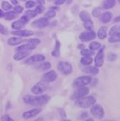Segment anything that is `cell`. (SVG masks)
Masks as SVG:
<instances>
[{
    "label": "cell",
    "instance_id": "cell-1",
    "mask_svg": "<svg viewBox=\"0 0 120 121\" xmlns=\"http://www.w3.org/2000/svg\"><path fill=\"white\" fill-rule=\"evenodd\" d=\"M50 100V96L48 95H39V96H33V95H25L23 97V101L25 104L33 105V106H43L46 104Z\"/></svg>",
    "mask_w": 120,
    "mask_h": 121
},
{
    "label": "cell",
    "instance_id": "cell-2",
    "mask_svg": "<svg viewBox=\"0 0 120 121\" xmlns=\"http://www.w3.org/2000/svg\"><path fill=\"white\" fill-rule=\"evenodd\" d=\"M96 103V99L93 97V96H83V97H80L79 99H76V105L81 107V108H89L90 107L92 104H94Z\"/></svg>",
    "mask_w": 120,
    "mask_h": 121
},
{
    "label": "cell",
    "instance_id": "cell-3",
    "mask_svg": "<svg viewBox=\"0 0 120 121\" xmlns=\"http://www.w3.org/2000/svg\"><path fill=\"white\" fill-rule=\"evenodd\" d=\"M91 77L90 75H85V76H80L78 77L77 79H75V81L73 82V87L74 88H79L82 86H87L88 84H90L91 82Z\"/></svg>",
    "mask_w": 120,
    "mask_h": 121
},
{
    "label": "cell",
    "instance_id": "cell-4",
    "mask_svg": "<svg viewBox=\"0 0 120 121\" xmlns=\"http://www.w3.org/2000/svg\"><path fill=\"white\" fill-rule=\"evenodd\" d=\"M47 89H48V83L43 81H41L38 83H36L35 85L32 86L31 92L33 94H35V95H39V94L43 93Z\"/></svg>",
    "mask_w": 120,
    "mask_h": 121
},
{
    "label": "cell",
    "instance_id": "cell-5",
    "mask_svg": "<svg viewBox=\"0 0 120 121\" xmlns=\"http://www.w3.org/2000/svg\"><path fill=\"white\" fill-rule=\"evenodd\" d=\"M89 92H90V89L88 87H86V86H82V87L76 88V90L74 91V92L71 94L70 99H72V100L79 99L80 97H83L85 95H88Z\"/></svg>",
    "mask_w": 120,
    "mask_h": 121
},
{
    "label": "cell",
    "instance_id": "cell-6",
    "mask_svg": "<svg viewBox=\"0 0 120 121\" xmlns=\"http://www.w3.org/2000/svg\"><path fill=\"white\" fill-rule=\"evenodd\" d=\"M90 114L98 119H103L104 117V110H103V106L101 104H94L91 105Z\"/></svg>",
    "mask_w": 120,
    "mask_h": 121
},
{
    "label": "cell",
    "instance_id": "cell-7",
    "mask_svg": "<svg viewBox=\"0 0 120 121\" xmlns=\"http://www.w3.org/2000/svg\"><path fill=\"white\" fill-rule=\"evenodd\" d=\"M57 69L63 75H69L72 72V65L67 61H60L57 64Z\"/></svg>",
    "mask_w": 120,
    "mask_h": 121
},
{
    "label": "cell",
    "instance_id": "cell-8",
    "mask_svg": "<svg viewBox=\"0 0 120 121\" xmlns=\"http://www.w3.org/2000/svg\"><path fill=\"white\" fill-rule=\"evenodd\" d=\"M95 37H96V33L93 30H86L80 34V40L81 42H90V41L94 40Z\"/></svg>",
    "mask_w": 120,
    "mask_h": 121
},
{
    "label": "cell",
    "instance_id": "cell-9",
    "mask_svg": "<svg viewBox=\"0 0 120 121\" xmlns=\"http://www.w3.org/2000/svg\"><path fill=\"white\" fill-rule=\"evenodd\" d=\"M104 49H105V46L103 45L102 48H100L99 52L95 56L94 63H95V66L97 68H101L103 65V61H104Z\"/></svg>",
    "mask_w": 120,
    "mask_h": 121
},
{
    "label": "cell",
    "instance_id": "cell-10",
    "mask_svg": "<svg viewBox=\"0 0 120 121\" xmlns=\"http://www.w3.org/2000/svg\"><path fill=\"white\" fill-rule=\"evenodd\" d=\"M57 79V73L55 70H50L46 73H44L42 77V81H45L47 83L49 82H54Z\"/></svg>",
    "mask_w": 120,
    "mask_h": 121
},
{
    "label": "cell",
    "instance_id": "cell-11",
    "mask_svg": "<svg viewBox=\"0 0 120 121\" xmlns=\"http://www.w3.org/2000/svg\"><path fill=\"white\" fill-rule=\"evenodd\" d=\"M45 60V56L42 54H36V55H33L31 56H28V58L24 61L26 64H35V63H38V62H43Z\"/></svg>",
    "mask_w": 120,
    "mask_h": 121
},
{
    "label": "cell",
    "instance_id": "cell-12",
    "mask_svg": "<svg viewBox=\"0 0 120 121\" xmlns=\"http://www.w3.org/2000/svg\"><path fill=\"white\" fill-rule=\"evenodd\" d=\"M50 21L48 19L46 18H40L38 20H36L35 21H33L31 23V26L32 27H35V28H40V29H43V28H45L49 25Z\"/></svg>",
    "mask_w": 120,
    "mask_h": 121
},
{
    "label": "cell",
    "instance_id": "cell-13",
    "mask_svg": "<svg viewBox=\"0 0 120 121\" xmlns=\"http://www.w3.org/2000/svg\"><path fill=\"white\" fill-rule=\"evenodd\" d=\"M41 111H42V109H41L40 107L30 109V110H28V111L24 112V113L22 114V117H23L24 119H30V118L34 117L35 116H37L38 114H40Z\"/></svg>",
    "mask_w": 120,
    "mask_h": 121
},
{
    "label": "cell",
    "instance_id": "cell-14",
    "mask_svg": "<svg viewBox=\"0 0 120 121\" xmlns=\"http://www.w3.org/2000/svg\"><path fill=\"white\" fill-rule=\"evenodd\" d=\"M31 54V50H28V51H20V52H17L14 56H13V58L14 60L16 61H20L22 60L24 58H27Z\"/></svg>",
    "mask_w": 120,
    "mask_h": 121
},
{
    "label": "cell",
    "instance_id": "cell-15",
    "mask_svg": "<svg viewBox=\"0 0 120 121\" xmlns=\"http://www.w3.org/2000/svg\"><path fill=\"white\" fill-rule=\"evenodd\" d=\"M12 35L14 36H20V37H29L33 35V31L28 30H12Z\"/></svg>",
    "mask_w": 120,
    "mask_h": 121
},
{
    "label": "cell",
    "instance_id": "cell-16",
    "mask_svg": "<svg viewBox=\"0 0 120 121\" xmlns=\"http://www.w3.org/2000/svg\"><path fill=\"white\" fill-rule=\"evenodd\" d=\"M82 72L86 73L88 75H97L99 73V69L97 67H91V66H85V68H82Z\"/></svg>",
    "mask_w": 120,
    "mask_h": 121
},
{
    "label": "cell",
    "instance_id": "cell-17",
    "mask_svg": "<svg viewBox=\"0 0 120 121\" xmlns=\"http://www.w3.org/2000/svg\"><path fill=\"white\" fill-rule=\"evenodd\" d=\"M36 48V45L35 44H31V43H24L22 45H20L16 48V51L17 52H20V51H28V50H33Z\"/></svg>",
    "mask_w": 120,
    "mask_h": 121
},
{
    "label": "cell",
    "instance_id": "cell-18",
    "mask_svg": "<svg viewBox=\"0 0 120 121\" xmlns=\"http://www.w3.org/2000/svg\"><path fill=\"white\" fill-rule=\"evenodd\" d=\"M23 42H25V40L21 39L20 37H11V38H9L8 40V44L11 45V46H13V45H19L20 43H22Z\"/></svg>",
    "mask_w": 120,
    "mask_h": 121
},
{
    "label": "cell",
    "instance_id": "cell-19",
    "mask_svg": "<svg viewBox=\"0 0 120 121\" xmlns=\"http://www.w3.org/2000/svg\"><path fill=\"white\" fill-rule=\"evenodd\" d=\"M111 20H112V13L111 12L106 11V12L102 13V15H101V22L108 23V22L111 21Z\"/></svg>",
    "mask_w": 120,
    "mask_h": 121
},
{
    "label": "cell",
    "instance_id": "cell-20",
    "mask_svg": "<svg viewBox=\"0 0 120 121\" xmlns=\"http://www.w3.org/2000/svg\"><path fill=\"white\" fill-rule=\"evenodd\" d=\"M107 27L106 26H103V27H101L99 30H98V32H97V36H98V38L101 39V40H103V39H105V37H106V35H107Z\"/></svg>",
    "mask_w": 120,
    "mask_h": 121
},
{
    "label": "cell",
    "instance_id": "cell-21",
    "mask_svg": "<svg viewBox=\"0 0 120 121\" xmlns=\"http://www.w3.org/2000/svg\"><path fill=\"white\" fill-rule=\"evenodd\" d=\"M116 4V0H104L103 3V9H113Z\"/></svg>",
    "mask_w": 120,
    "mask_h": 121
},
{
    "label": "cell",
    "instance_id": "cell-22",
    "mask_svg": "<svg viewBox=\"0 0 120 121\" xmlns=\"http://www.w3.org/2000/svg\"><path fill=\"white\" fill-rule=\"evenodd\" d=\"M93 62V59L90 56H82L81 59H80V63L84 66H89Z\"/></svg>",
    "mask_w": 120,
    "mask_h": 121
},
{
    "label": "cell",
    "instance_id": "cell-23",
    "mask_svg": "<svg viewBox=\"0 0 120 121\" xmlns=\"http://www.w3.org/2000/svg\"><path fill=\"white\" fill-rule=\"evenodd\" d=\"M60 47H61V44H60L59 41H56V45H55V48L54 50L52 51V56H55V57H58L60 56Z\"/></svg>",
    "mask_w": 120,
    "mask_h": 121
},
{
    "label": "cell",
    "instance_id": "cell-24",
    "mask_svg": "<svg viewBox=\"0 0 120 121\" xmlns=\"http://www.w3.org/2000/svg\"><path fill=\"white\" fill-rule=\"evenodd\" d=\"M26 24H24L22 21H20V20H17V21H14L12 24H11V27L14 29V30H20V29H22L24 26H25Z\"/></svg>",
    "mask_w": 120,
    "mask_h": 121
},
{
    "label": "cell",
    "instance_id": "cell-25",
    "mask_svg": "<svg viewBox=\"0 0 120 121\" xmlns=\"http://www.w3.org/2000/svg\"><path fill=\"white\" fill-rule=\"evenodd\" d=\"M17 16H18V13H16L15 11H9V12L5 13L4 18H5V20H11L16 19Z\"/></svg>",
    "mask_w": 120,
    "mask_h": 121
},
{
    "label": "cell",
    "instance_id": "cell-26",
    "mask_svg": "<svg viewBox=\"0 0 120 121\" xmlns=\"http://www.w3.org/2000/svg\"><path fill=\"white\" fill-rule=\"evenodd\" d=\"M120 35L119 26H113L109 30V36H116Z\"/></svg>",
    "mask_w": 120,
    "mask_h": 121
},
{
    "label": "cell",
    "instance_id": "cell-27",
    "mask_svg": "<svg viewBox=\"0 0 120 121\" xmlns=\"http://www.w3.org/2000/svg\"><path fill=\"white\" fill-rule=\"evenodd\" d=\"M101 43L99 42H95V41H93V42H91L90 43V45H89V49L92 51H96V50H99L101 48Z\"/></svg>",
    "mask_w": 120,
    "mask_h": 121
},
{
    "label": "cell",
    "instance_id": "cell-28",
    "mask_svg": "<svg viewBox=\"0 0 120 121\" xmlns=\"http://www.w3.org/2000/svg\"><path fill=\"white\" fill-rule=\"evenodd\" d=\"M51 67H52V65H51L50 62H43L42 64L39 65V67H38V69L41 71H43V70H47V69H49Z\"/></svg>",
    "mask_w": 120,
    "mask_h": 121
},
{
    "label": "cell",
    "instance_id": "cell-29",
    "mask_svg": "<svg viewBox=\"0 0 120 121\" xmlns=\"http://www.w3.org/2000/svg\"><path fill=\"white\" fill-rule=\"evenodd\" d=\"M80 19L84 22V21H86V20H90V16L87 11H84V10H83V11H80Z\"/></svg>",
    "mask_w": 120,
    "mask_h": 121
},
{
    "label": "cell",
    "instance_id": "cell-30",
    "mask_svg": "<svg viewBox=\"0 0 120 121\" xmlns=\"http://www.w3.org/2000/svg\"><path fill=\"white\" fill-rule=\"evenodd\" d=\"M102 13H103V9H102V8H100V7L95 8L94 9L92 10V16L94 18H99V17H101Z\"/></svg>",
    "mask_w": 120,
    "mask_h": 121
},
{
    "label": "cell",
    "instance_id": "cell-31",
    "mask_svg": "<svg viewBox=\"0 0 120 121\" xmlns=\"http://www.w3.org/2000/svg\"><path fill=\"white\" fill-rule=\"evenodd\" d=\"M84 28L86 29V30H91L93 29V22L91 21L90 19L84 21Z\"/></svg>",
    "mask_w": 120,
    "mask_h": 121
},
{
    "label": "cell",
    "instance_id": "cell-32",
    "mask_svg": "<svg viewBox=\"0 0 120 121\" xmlns=\"http://www.w3.org/2000/svg\"><path fill=\"white\" fill-rule=\"evenodd\" d=\"M80 55L81 56H93L94 55V51L90 50V49H85V48H83V49H81L80 50Z\"/></svg>",
    "mask_w": 120,
    "mask_h": 121
},
{
    "label": "cell",
    "instance_id": "cell-33",
    "mask_svg": "<svg viewBox=\"0 0 120 121\" xmlns=\"http://www.w3.org/2000/svg\"><path fill=\"white\" fill-rule=\"evenodd\" d=\"M36 13H35V11L34 10H31V9H28L26 12H25V16L30 20V19H33V18H35L36 17Z\"/></svg>",
    "mask_w": 120,
    "mask_h": 121
},
{
    "label": "cell",
    "instance_id": "cell-34",
    "mask_svg": "<svg viewBox=\"0 0 120 121\" xmlns=\"http://www.w3.org/2000/svg\"><path fill=\"white\" fill-rule=\"evenodd\" d=\"M1 6H2V9L4 10H10L12 9V5L10 3H9L8 1H3Z\"/></svg>",
    "mask_w": 120,
    "mask_h": 121
},
{
    "label": "cell",
    "instance_id": "cell-35",
    "mask_svg": "<svg viewBox=\"0 0 120 121\" xmlns=\"http://www.w3.org/2000/svg\"><path fill=\"white\" fill-rule=\"evenodd\" d=\"M25 7H26L28 9H32V8H35V7H36V6H35V2H34L33 0H29V1L26 2Z\"/></svg>",
    "mask_w": 120,
    "mask_h": 121
},
{
    "label": "cell",
    "instance_id": "cell-36",
    "mask_svg": "<svg viewBox=\"0 0 120 121\" xmlns=\"http://www.w3.org/2000/svg\"><path fill=\"white\" fill-rule=\"evenodd\" d=\"M26 42L29 43H31V44H35V45L39 44L41 43L40 39H38V38H30V39H28Z\"/></svg>",
    "mask_w": 120,
    "mask_h": 121
},
{
    "label": "cell",
    "instance_id": "cell-37",
    "mask_svg": "<svg viewBox=\"0 0 120 121\" xmlns=\"http://www.w3.org/2000/svg\"><path fill=\"white\" fill-rule=\"evenodd\" d=\"M54 17H56V12L54 11V10H48L47 12H46V14H45V18L46 19H52V18H54Z\"/></svg>",
    "mask_w": 120,
    "mask_h": 121
},
{
    "label": "cell",
    "instance_id": "cell-38",
    "mask_svg": "<svg viewBox=\"0 0 120 121\" xmlns=\"http://www.w3.org/2000/svg\"><path fill=\"white\" fill-rule=\"evenodd\" d=\"M119 41H120L119 35H116V36H110L109 39H108V42H109V43H118Z\"/></svg>",
    "mask_w": 120,
    "mask_h": 121
},
{
    "label": "cell",
    "instance_id": "cell-39",
    "mask_svg": "<svg viewBox=\"0 0 120 121\" xmlns=\"http://www.w3.org/2000/svg\"><path fill=\"white\" fill-rule=\"evenodd\" d=\"M35 13L38 15V14H42L43 11H44V8L43 7V5H38L36 8H35Z\"/></svg>",
    "mask_w": 120,
    "mask_h": 121
},
{
    "label": "cell",
    "instance_id": "cell-40",
    "mask_svg": "<svg viewBox=\"0 0 120 121\" xmlns=\"http://www.w3.org/2000/svg\"><path fill=\"white\" fill-rule=\"evenodd\" d=\"M0 33L3 34V35H7V34L9 33V31H8V30H7V28H6L3 24H1V23H0Z\"/></svg>",
    "mask_w": 120,
    "mask_h": 121
},
{
    "label": "cell",
    "instance_id": "cell-41",
    "mask_svg": "<svg viewBox=\"0 0 120 121\" xmlns=\"http://www.w3.org/2000/svg\"><path fill=\"white\" fill-rule=\"evenodd\" d=\"M107 57H108V61H115L117 58V56L116 54H114V53H109Z\"/></svg>",
    "mask_w": 120,
    "mask_h": 121
},
{
    "label": "cell",
    "instance_id": "cell-42",
    "mask_svg": "<svg viewBox=\"0 0 120 121\" xmlns=\"http://www.w3.org/2000/svg\"><path fill=\"white\" fill-rule=\"evenodd\" d=\"M14 11H15L16 13H21V12L23 11V7L16 5V7H14Z\"/></svg>",
    "mask_w": 120,
    "mask_h": 121
},
{
    "label": "cell",
    "instance_id": "cell-43",
    "mask_svg": "<svg viewBox=\"0 0 120 121\" xmlns=\"http://www.w3.org/2000/svg\"><path fill=\"white\" fill-rule=\"evenodd\" d=\"M1 120H2V121H13V119L10 117L9 116L5 115V116H3V117H1Z\"/></svg>",
    "mask_w": 120,
    "mask_h": 121
},
{
    "label": "cell",
    "instance_id": "cell-44",
    "mask_svg": "<svg viewBox=\"0 0 120 121\" xmlns=\"http://www.w3.org/2000/svg\"><path fill=\"white\" fill-rule=\"evenodd\" d=\"M58 111L60 112V115H61V117H62V119L63 120H66V117H67V116H66V113L64 112L63 109H58Z\"/></svg>",
    "mask_w": 120,
    "mask_h": 121
},
{
    "label": "cell",
    "instance_id": "cell-45",
    "mask_svg": "<svg viewBox=\"0 0 120 121\" xmlns=\"http://www.w3.org/2000/svg\"><path fill=\"white\" fill-rule=\"evenodd\" d=\"M20 21H22L24 24H27V23L29 22V19L24 15V16H22V17L20 18Z\"/></svg>",
    "mask_w": 120,
    "mask_h": 121
},
{
    "label": "cell",
    "instance_id": "cell-46",
    "mask_svg": "<svg viewBox=\"0 0 120 121\" xmlns=\"http://www.w3.org/2000/svg\"><path fill=\"white\" fill-rule=\"evenodd\" d=\"M66 1H67V0H55L54 2H55V5L60 6V5H62V4H64Z\"/></svg>",
    "mask_w": 120,
    "mask_h": 121
},
{
    "label": "cell",
    "instance_id": "cell-47",
    "mask_svg": "<svg viewBox=\"0 0 120 121\" xmlns=\"http://www.w3.org/2000/svg\"><path fill=\"white\" fill-rule=\"evenodd\" d=\"M36 2L39 4V5H44L45 4V0H36Z\"/></svg>",
    "mask_w": 120,
    "mask_h": 121
},
{
    "label": "cell",
    "instance_id": "cell-48",
    "mask_svg": "<svg viewBox=\"0 0 120 121\" xmlns=\"http://www.w3.org/2000/svg\"><path fill=\"white\" fill-rule=\"evenodd\" d=\"M4 16H5V12L3 11V9H0V19L4 18Z\"/></svg>",
    "mask_w": 120,
    "mask_h": 121
},
{
    "label": "cell",
    "instance_id": "cell-49",
    "mask_svg": "<svg viewBox=\"0 0 120 121\" xmlns=\"http://www.w3.org/2000/svg\"><path fill=\"white\" fill-rule=\"evenodd\" d=\"M18 3H19V0H11V4L12 5H18Z\"/></svg>",
    "mask_w": 120,
    "mask_h": 121
},
{
    "label": "cell",
    "instance_id": "cell-50",
    "mask_svg": "<svg viewBox=\"0 0 120 121\" xmlns=\"http://www.w3.org/2000/svg\"><path fill=\"white\" fill-rule=\"evenodd\" d=\"M83 47H84V46H83V44H80V45H78V48H79V49H83Z\"/></svg>",
    "mask_w": 120,
    "mask_h": 121
},
{
    "label": "cell",
    "instance_id": "cell-51",
    "mask_svg": "<svg viewBox=\"0 0 120 121\" xmlns=\"http://www.w3.org/2000/svg\"><path fill=\"white\" fill-rule=\"evenodd\" d=\"M50 9H52V10H54V11H55L56 9H57V10L59 9V8H57V7H56V8H51Z\"/></svg>",
    "mask_w": 120,
    "mask_h": 121
},
{
    "label": "cell",
    "instance_id": "cell-52",
    "mask_svg": "<svg viewBox=\"0 0 120 121\" xmlns=\"http://www.w3.org/2000/svg\"><path fill=\"white\" fill-rule=\"evenodd\" d=\"M118 21H119V16H118L117 18L115 19V22H118Z\"/></svg>",
    "mask_w": 120,
    "mask_h": 121
},
{
    "label": "cell",
    "instance_id": "cell-53",
    "mask_svg": "<svg viewBox=\"0 0 120 121\" xmlns=\"http://www.w3.org/2000/svg\"><path fill=\"white\" fill-rule=\"evenodd\" d=\"M20 1H22V2H25V1H26V0H20Z\"/></svg>",
    "mask_w": 120,
    "mask_h": 121
},
{
    "label": "cell",
    "instance_id": "cell-54",
    "mask_svg": "<svg viewBox=\"0 0 120 121\" xmlns=\"http://www.w3.org/2000/svg\"><path fill=\"white\" fill-rule=\"evenodd\" d=\"M48 1H55V0H48Z\"/></svg>",
    "mask_w": 120,
    "mask_h": 121
}]
</instances>
